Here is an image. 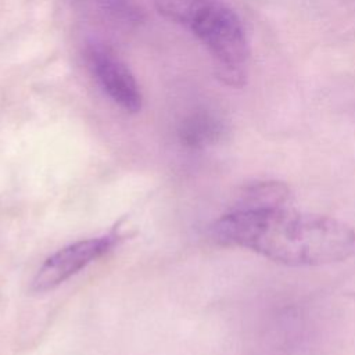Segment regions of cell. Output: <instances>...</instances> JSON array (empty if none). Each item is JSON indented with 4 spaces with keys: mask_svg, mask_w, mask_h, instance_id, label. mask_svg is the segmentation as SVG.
<instances>
[{
    "mask_svg": "<svg viewBox=\"0 0 355 355\" xmlns=\"http://www.w3.org/2000/svg\"><path fill=\"white\" fill-rule=\"evenodd\" d=\"M223 247L257 252L287 266H322L355 255V229L327 215L286 207L230 211L209 227Z\"/></svg>",
    "mask_w": 355,
    "mask_h": 355,
    "instance_id": "1",
    "label": "cell"
},
{
    "mask_svg": "<svg viewBox=\"0 0 355 355\" xmlns=\"http://www.w3.org/2000/svg\"><path fill=\"white\" fill-rule=\"evenodd\" d=\"M166 19L190 31L208 50L216 76L229 86L245 83L250 47L239 15L220 0H151Z\"/></svg>",
    "mask_w": 355,
    "mask_h": 355,
    "instance_id": "2",
    "label": "cell"
},
{
    "mask_svg": "<svg viewBox=\"0 0 355 355\" xmlns=\"http://www.w3.org/2000/svg\"><path fill=\"white\" fill-rule=\"evenodd\" d=\"M114 243V236H103L80 240L58 250L39 268L31 284L32 291L46 293L55 288L89 263L107 254Z\"/></svg>",
    "mask_w": 355,
    "mask_h": 355,
    "instance_id": "3",
    "label": "cell"
},
{
    "mask_svg": "<svg viewBox=\"0 0 355 355\" xmlns=\"http://www.w3.org/2000/svg\"><path fill=\"white\" fill-rule=\"evenodd\" d=\"M86 58L89 68L104 93L122 110L136 114L141 110L143 96L135 75L108 47L92 44Z\"/></svg>",
    "mask_w": 355,
    "mask_h": 355,
    "instance_id": "4",
    "label": "cell"
},
{
    "mask_svg": "<svg viewBox=\"0 0 355 355\" xmlns=\"http://www.w3.org/2000/svg\"><path fill=\"white\" fill-rule=\"evenodd\" d=\"M290 198V187L279 180H261L245 186L232 208L233 211H252L284 207Z\"/></svg>",
    "mask_w": 355,
    "mask_h": 355,
    "instance_id": "5",
    "label": "cell"
},
{
    "mask_svg": "<svg viewBox=\"0 0 355 355\" xmlns=\"http://www.w3.org/2000/svg\"><path fill=\"white\" fill-rule=\"evenodd\" d=\"M225 132L223 122L208 111H200L184 118L179 126L180 141L187 147H205L218 141Z\"/></svg>",
    "mask_w": 355,
    "mask_h": 355,
    "instance_id": "6",
    "label": "cell"
},
{
    "mask_svg": "<svg viewBox=\"0 0 355 355\" xmlns=\"http://www.w3.org/2000/svg\"><path fill=\"white\" fill-rule=\"evenodd\" d=\"M338 288L344 297L355 300V269L340 282Z\"/></svg>",
    "mask_w": 355,
    "mask_h": 355,
    "instance_id": "7",
    "label": "cell"
}]
</instances>
